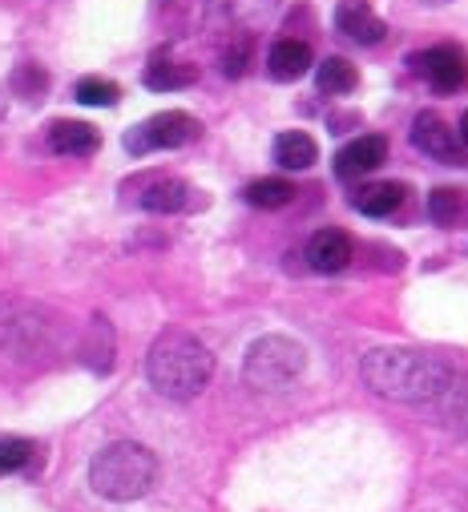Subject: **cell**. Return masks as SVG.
<instances>
[{"label":"cell","instance_id":"1","mask_svg":"<svg viewBox=\"0 0 468 512\" xmlns=\"http://www.w3.org/2000/svg\"><path fill=\"white\" fill-rule=\"evenodd\" d=\"M360 371L376 396L396 400V404H432L452 392V367L436 355L408 351V347L368 351Z\"/></svg>","mask_w":468,"mask_h":512},{"label":"cell","instance_id":"2","mask_svg":"<svg viewBox=\"0 0 468 512\" xmlns=\"http://www.w3.org/2000/svg\"><path fill=\"white\" fill-rule=\"evenodd\" d=\"M146 375L154 392L166 400H194L214 375V355L210 347L190 335V331H166L154 339L146 355Z\"/></svg>","mask_w":468,"mask_h":512},{"label":"cell","instance_id":"3","mask_svg":"<svg viewBox=\"0 0 468 512\" xmlns=\"http://www.w3.org/2000/svg\"><path fill=\"white\" fill-rule=\"evenodd\" d=\"M154 476H158L154 452L134 440H117L89 460V484L105 500H138L150 492Z\"/></svg>","mask_w":468,"mask_h":512},{"label":"cell","instance_id":"4","mask_svg":"<svg viewBox=\"0 0 468 512\" xmlns=\"http://www.w3.org/2000/svg\"><path fill=\"white\" fill-rule=\"evenodd\" d=\"M307 367V351L287 339V335H263L247 347V359H243V375L251 388L259 392H283L303 375Z\"/></svg>","mask_w":468,"mask_h":512},{"label":"cell","instance_id":"5","mask_svg":"<svg viewBox=\"0 0 468 512\" xmlns=\"http://www.w3.org/2000/svg\"><path fill=\"white\" fill-rule=\"evenodd\" d=\"M194 138H198V121L182 109H166V113L146 117L138 130L126 134V150L134 158H142V154H154V150H178Z\"/></svg>","mask_w":468,"mask_h":512},{"label":"cell","instance_id":"6","mask_svg":"<svg viewBox=\"0 0 468 512\" xmlns=\"http://www.w3.org/2000/svg\"><path fill=\"white\" fill-rule=\"evenodd\" d=\"M45 331L49 323H41L37 307L25 303H0V347L9 351H41L45 347Z\"/></svg>","mask_w":468,"mask_h":512},{"label":"cell","instance_id":"7","mask_svg":"<svg viewBox=\"0 0 468 512\" xmlns=\"http://www.w3.org/2000/svg\"><path fill=\"white\" fill-rule=\"evenodd\" d=\"M412 146L436 162H460V130H448V121L436 113H420L412 121Z\"/></svg>","mask_w":468,"mask_h":512},{"label":"cell","instance_id":"8","mask_svg":"<svg viewBox=\"0 0 468 512\" xmlns=\"http://www.w3.org/2000/svg\"><path fill=\"white\" fill-rule=\"evenodd\" d=\"M416 69H420L424 81H428L432 89H440V93L460 89L464 77H468V61H464V53H460L456 45H436V49L420 53V57H416Z\"/></svg>","mask_w":468,"mask_h":512},{"label":"cell","instance_id":"9","mask_svg":"<svg viewBox=\"0 0 468 512\" xmlns=\"http://www.w3.org/2000/svg\"><path fill=\"white\" fill-rule=\"evenodd\" d=\"M384 158H388V142H384L380 134L356 138L351 146H343V150L335 154V178H343V182H360V178H368L372 170H380Z\"/></svg>","mask_w":468,"mask_h":512},{"label":"cell","instance_id":"10","mask_svg":"<svg viewBox=\"0 0 468 512\" xmlns=\"http://www.w3.org/2000/svg\"><path fill=\"white\" fill-rule=\"evenodd\" d=\"M335 29L351 41H360V45H380L388 25L368 9V0H339V9H335Z\"/></svg>","mask_w":468,"mask_h":512},{"label":"cell","instance_id":"11","mask_svg":"<svg viewBox=\"0 0 468 512\" xmlns=\"http://www.w3.org/2000/svg\"><path fill=\"white\" fill-rule=\"evenodd\" d=\"M307 263L311 271L319 275H335L351 263V238L343 230H319L311 242H307Z\"/></svg>","mask_w":468,"mask_h":512},{"label":"cell","instance_id":"12","mask_svg":"<svg viewBox=\"0 0 468 512\" xmlns=\"http://www.w3.org/2000/svg\"><path fill=\"white\" fill-rule=\"evenodd\" d=\"M49 146H53V154H65V158H89V154H97L101 138L85 121H53Z\"/></svg>","mask_w":468,"mask_h":512},{"label":"cell","instance_id":"13","mask_svg":"<svg viewBox=\"0 0 468 512\" xmlns=\"http://www.w3.org/2000/svg\"><path fill=\"white\" fill-rule=\"evenodd\" d=\"M404 202V186L400 182H372V186H360L351 194V206L368 218H388L392 210H400Z\"/></svg>","mask_w":468,"mask_h":512},{"label":"cell","instance_id":"14","mask_svg":"<svg viewBox=\"0 0 468 512\" xmlns=\"http://www.w3.org/2000/svg\"><path fill=\"white\" fill-rule=\"evenodd\" d=\"M267 69L275 81H299L307 69H311V49L303 41H279L271 45V57H267Z\"/></svg>","mask_w":468,"mask_h":512},{"label":"cell","instance_id":"15","mask_svg":"<svg viewBox=\"0 0 468 512\" xmlns=\"http://www.w3.org/2000/svg\"><path fill=\"white\" fill-rule=\"evenodd\" d=\"M138 202H142V210H150V214H178V210L190 206V186L178 182V178H158V182H150V186L142 190Z\"/></svg>","mask_w":468,"mask_h":512},{"label":"cell","instance_id":"16","mask_svg":"<svg viewBox=\"0 0 468 512\" xmlns=\"http://www.w3.org/2000/svg\"><path fill=\"white\" fill-rule=\"evenodd\" d=\"M315 158H319V146L303 130H291V134L275 138V162L283 170H307V166H315Z\"/></svg>","mask_w":468,"mask_h":512},{"label":"cell","instance_id":"17","mask_svg":"<svg viewBox=\"0 0 468 512\" xmlns=\"http://www.w3.org/2000/svg\"><path fill=\"white\" fill-rule=\"evenodd\" d=\"M81 359L93 367V371H109L113 367V327L105 319H93L89 331H85V343H81Z\"/></svg>","mask_w":468,"mask_h":512},{"label":"cell","instance_id":"18","mask_svg":"<svg viewBox=\"0 0 468 512\" xmlns=\"http://www.w3.org/2000/svg\"><path fill=\"white\" fill-rule=\"evenodd\" d=\"M315 85L323 89V93H351L360 85V73H356V65L351 61H343V57H327L319 69H315Z\"/></svg>","mask_w":468,"mask_h":512},{"label":"cell","instance_id":"19","mask_svg":"<svg viewBox=\"0 0 468 512\" xmlns=\"http://www.w3.org/2000/svg\"><path fill=\"white\" fill-rule=\"evenodd\" d=\"M194 77H198V69H194V65H178V61H154V65L146 69V85L158 89V93H166V89H186V85H194Z\"/></svg>","mask_w":468,"mask_h":512},{"label":"cell","instance_id":"20","mask_svg":"<svg viewBox=\"0 0 468 512\" xmlns=\"http://www.w3.org/2000/svg\"><path fill=\"white\" fill-rule=\"evenodd\" d=\"M291 198H295V186L283 182V178H259V182L247 186V202L259 206V210H279V206H287Z\"/></svg>","mask_w":468,"mask_h":512},{"label":"cell","instance_id":"21","mask_svg":"<svg viewBox=\"0 0 468 512\" xmlns=\"http://www.w3.org/2000/svg\"><path fill=\"white\" fill-rule=\"evenodd\" d=\"M33 456H37V448H33L29 440L5 436V440H0V476H13V472H21V468H29Z\"/></svg>","mask_w":468,"mask_h":512},{"label":"cell","instance_id":"22","mask_svg":"<svg viewBox=\"0 0 468 512\" xmlns=\"http://www.w3.org/2000/svg\"><path fill=\"white\" fill-rule=\"evenodd\" d=\"M117 97H122V89H117L113 81H105V77H85L77 85V101L81 105H117Z\"/></svg>","mask_w":468,"mask_h":512},{"label":"cell","instance_id":"23","mask_svg":"<svg viewBox=\"0 0 468 512\" xmlns=\"http://www.w3.org/2000/svg\"><path fill=\"white\" fill-rule=\"evenodd\" d=\"M428 214H432V222L452 226L460 218V194L456 190H432L428 194Z\"/></svg>","mask_w":468,"mask_h":512},{"label":"cell","instance_id":"24","mask_svg":"<svg viewBox=\"0 0 468 512\" xmlns=\"http://www.w3.org/2000/svg\"><path fill=\"white\" fill-rule=\"evenodd\" d=\"M247 61H251V37L243 33V37H234L230 49L222 53V73L226 77H243L247 73Z\"/></svg>","mask_w":468,"mask_h":512},{"label":"cell","instance_id":"25","mask_svg":"<svg viewBox=\"0 0 468 512\" xmlns=\"http://www.w3.org/2000/svg\"><path fill=\"white\" fill-rule=\"evenodd\" d=\"M13 85H17V93H25L29 101H41V93H45L49 77H45L37 65H21V69H17V77H13Z\"/></svg>","mask_w":468,"mask_h":512},{"label":"cell","instance_id":"26","mask_svg":"<svg viewBox=\"0 0 468 512\" xmlns=\"http://www.w3.org/2000/svg\"><path fill=\"white\" fill-rule=\"evenodd\" d=\"M460 142H464V146H468V113H464V117H460Z\"/></svg>","mask_w":468,"mask_h":512},{"label":"cell","instance_id":"27","mask_svg":"<svg viewBox=\"0 0 468 512\" xmlns=\"http://www.w3.org/2000/svg\"><path fill=\"white\" fill-rule=\"evenodd\" d=\"M428 5H448V0H428Z\"/></svg>","mask_w":468,"mask_h":512},{"label":"cell","instance_id":"28","mask_svg":"<svg viewBox=\"0 0 468 512\" xmlns=\"http://www.w3.org/2000/svg\"><path fill=\"white\" fill-rule=\"evenodd\" d=\"M0 117H5V105H0Z\"/></svg>","mask_w":468,"mask_h":512}]
</instances>
